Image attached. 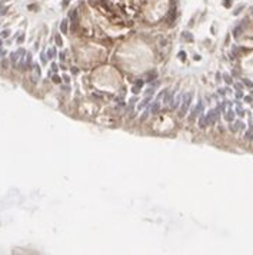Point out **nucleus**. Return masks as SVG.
I'll return each mask as SVG.
<instances>
[{
  "mask_svg": "<svg viewBox=\"0 0 253 255\" xmlns=\"http://www.w3.org/2000/svg\"><path fill=\"white\" fill-rule=\"evenodd\" d=\"M54 40H56V43H57V46H62V44H63V42H62V37H60V35H56V36H54Z\"/></svg>",
  "mask_w": 253,
  "mask_h": 255,
  "instance_id": "obj_21",
  "label": "nucleus"
},
{
  "mask_svg": "<svg viewBox=\"0 0 253 255\" xmlns=\"http://www.w3.org/2000/svg\"><path fill=\"white\" fill-rule=\"evenodd\" d=\"M223 79H224V82H226L227 85H232V83H233V80H232V78H230V75H227V73H224V75H223Z\"/></svg>",
  "mask_w": 253,
  "mask_h": 255,
  "instance_id": "obj_18",
  "label": "nucleus"
},
{
  "mask_svg": "<svg viewBox=\"0 0 253 255\" xmlns=\"http://www.w3.org/2000/svg\"><path fill=\"white\" fill-rule=\"evenodd\" d=\"M242 98H245L243 92H242V90H238V92H236V99H242Z\"/></svg>",
  "mask_w": 253,
  "mask_h": 255,
  "instance_id": "obj_27",
  "label": "nucleus"
},
{
  "mask_svg": "<svg viewBox=\"0 0 253 255\" xmlns=\"http://www.w3.org/2000/svg\"><path fill=\"white\" fill-rule=\"evenodd\" d=\"M39 78H40V67H39V65H35L33 66V82L36 83Z\"/></svg>",
  "mask_w": 253,
  "mask_h": 255,
  "instance_id": "obj_6",
  "label": "nucleus"
},
{
  "mask_svg": "<svg viewBox=\"0 0 253 255\" xmlns=\"http://www.w3.org/2000/svg\"><path fill=\"white\" fill-rule=\"evenodd\" d=\"M236 128H238V131H245V128H246V125L242 122V120H236Z\"/></svg>",
  "mask_w": 253,
  "mask_h": 255,
  "instance_id": "obj_14",
  "label": "nucleus"
},
{
  "mask_svg": "<svg viewBox=\"0 0 253 255\" xmlns=\"http://www.w3.org/2000/svg\"><path fill=\"white\" fill-rule=\"evenodd\" d=\"M149 113H150V109H146L145 112H143V115H142V120H145L146 118L149 116Z\"/></svg>",
  "mask_w": 253,
  "mask_h": 255,
  "instance_id": "obj_24",
  "label": "nucleus"
},
{
  "mask_svg": "<svg viewBox=\"0 0 253 255\" xmlns=\"http://www.w3.org/2000/svg\"><path fill=\"white\" fill-rule=\"evenodd\" d=\"M136 102H138V96L135 95L133 98H132L130 101H129V105H127V108H126V110L127 112H130V110H133V108H135V105H136Z\"/></svg>",
  "mask_w": 253,
  "mask_h": 255,
  "instance_id": "obj_9",
  "label": "nucleus"
},
{
  "mask_svg": "<svg viewBox=\"0 0 253 255\" xmlns=\"http://www.w3.org/2000/svg\"><path fill=\"white\" fill-rule=\"evenodd\" d=\"M23 40H24V36H23V35H22V36H19V39H17V42H19V43H22Z\"/></svg>",
  "mask_w": 253,
  "mask_h": 255,
  "instance_id": "obj_37",
  "label": "nucleus"
},
{
  "mask_svg": "<svg viewBox=\"0 0 253 255\" xmlns=\"http://www.w3.org/2000/svg\"><path fill=\"white\" fill-rule=\"evenodd\" d=\"M245 113L246 112L242 109V106H236V115H238V116H240V118L245 116Z\"/></svg>",
  "mask_w": 253,
  "mask_h": 255,
  "instance_id": "obj_17",
  "label": "nucleus"
},
{
  "mask_svg": "<svg viewBox=\"0 0 253 255\" xmlns=\"http://www.w3.org/2000/svg\"><path fill=\"white\" fill-rule=\"evenodd\" d=\"M183 37H185L186 40H193V36L189 35V32H183Z\"/></svg>",
  "mask_w": 253,
  "mask_h": 255,
  "instance_id": "obj_22",
  "label": "nucleus"
},
{
  "mask_svg": "<svg viewBox=\"0 0 253 255\" xmlns=\"http://www.w3.org/2000/svg\"><path fill=\"white\" fill-rule=\"evenodd\" d=\"M53 82H54V83H60V78H59L57 75H54V76H53Z\"/></svg>",
  "mask_w": 253,
  "mask_h": 255,
  "instance_id": "obj_31",
  "label": "nucleus"
},
{
  "mask_svg": "<svg viewBox=\"0 0 253 255\" xmlns=\"http://www.w3.org/2000/svg\"><path fill=\"white\" fill-rule=\"evenodd\" d=\"M40 60H42L43 63H46V62H47V55H46V53H42V55H40Z\"/></svg>",
  "mask_w": 253,
  "mask_h": 255,
  "instance_id": "obj_26",
  "label": "nucleus"
},
{
  "mask_svg": "<svg viewBox=\"0 0 253 255\" xmlns=\"http://www.w3.org/2000/svg\"><path fill=\"white\" fill-rule=\"evenodd\" d=\"M46 55H47V59H53L54 56H56V49H53V47H51V49H49Z\"/></svg>",
  "mask_w": 253,
  "mask_h": 255,
  "instance_id": "obj_16",
  "label": "nucleus"
},
{
  "mask_svg": "<svg viewBox=\"0 0 253 255\" xmlns=\"http://www.w3.org/2000/svg\"><path fill=\"white\" fill-rule=\"evenodd\" d=\"M229 131L233 132V133H236V132H238V128H236V125H232V122H230V125H229Z\"/></svg>",
  "mask_w": 253,
  "mask_h": 255,
  "instance_id": "obj_23",
  "label": "nucleus"
},
{
  "mask_svg": "<svg viewBox=\"0 0 253 255\" xmlns=\"http://www.w3.org/2000/svg\"><path fill=\"white\" fill-rule=\"evenodd\" d=\"M243 99H245L246 102H249V103L252 102V96H245V98H243Z\"/></svg>",
  "mask_w": 253,
  "mask_h": 255,
  "instance_id": "obj_35",
  "label": "nucleus"
},
{
  "mask_svg": "<svg viewBox=\"0 0 253 255\" xmlns=\"http://www.w3.org/2000/svg\"><path fill=\"white\" fill-rule=\"evenodd\" d=\"M245 139H246V140H253V131H252V129L246 131V133H245Z\"/></svg>",
  "mask_w": 253,
  "mask_h": 255,
  "instance_id": "obj_15",
  "label": "nucleus"
},
{
  "mask_svg": "<svg viewBox=\"0 0 253 255\" xmlns=\"http://www.w3.org/2000/svg\"><path fill=\"white\" fill-rule=\"evenodd\" d=\"M182 101H183V96H177V98L174 99L173 102H172L170 108H172V109H176V108H177V106H179V105L182 103Z\"/></svg>",
  "mask_w": 253,
  "mask_h": 255,
  "instance_id": "obj_10",
  "label": "nucleus"
},
{
  "mask_svg": "<svg viewBox=\"0 0 253 255\" xmlns=\"http://www.w3.org/2000/svg\"><path fill=\"white\" fill-rule=\"evenodd\" d=\"M242 30H243V23L235 27V30H233V36H235V37H239V36H240V33H242Z\"/></svg>",
  "mask_w": 253,
  "mask_h": 255,
  "instance_id": "obj_11",
  "label": "nucleus"
},
{
  "mask_svg": "<svg viewBox=\"0 0 253 255\" xmlns=\"http://www.w3.org/2000/svg\"><path fill=\"white\" fill-rule=\"evenodd\" d=\"M69 17H70L72 23L77 22V10H76V9H74V10H72V12H70V15H69Z\"/></svg>",
  "mask_w": 253,
  "mask_h": 255,
  "instance_id": "obj_13",
  "label": "nucleus"
},
{
  "mask_svg": "<svg viewBox=\"0 0 253 255\" xmlns=\"http://www.w3.org/2000/svg\"><path fill=\"white\" fill-rule=\"evenodd\" d=\"M235 88H236V90H242L243 89V85L242 83H235Z\"/></svg>",
  "mask_w": 253,
  "mask_h": 255,
  "instance_id": "obj_29",
  "label": "nucleus"
},
{
  "mask_svg": "<svg viewBox=\"0 0 253 255\" xmlns=\"http://www.w3.org/2000/svg\"><path fill=\"white\" fill-rule=\"evenodd\" d=\"M147 78H149V79H146V80H147V82H150V80H153L154 78H157V75H156L154 72H150L149 75H147Z\"/></svg>",
  "mask_w": 253,
  "mask_h": 255,
  "instance_id": "obj_20",
  "label": "nucleus"
},
{
  "mask_svg": "<svg viewBox=\"0 0 253 255\" xmlns=\"http://www.w3.org/2000/svg\"><path fill=\"white\" fill-rule=\"evenodd\" d=\"M243 83H245L246 86H249V88H253V82H250V80L243 79Z\"/></svg>",
  "mask_w": 253,
  "mask_h": 255,
  "instance_id": "obj_25",
  "label": "nucleus"
},
{
  "mask_svg": "<svg viewBox=\"0 0 253 255\" xmlns=\"http://www.w3.org/2000/svg\"><path fill=\"white\" fill-rule=\"evenodd\" d=\"M223 6L224 7H230L232 6V0H223Z\"/></svg>",
  "mask_w": 253,
  "mask_h": 255,
  "instance_id": "obj_28",
  "label": "nucleus"
},
{
  "mask_svg": "<svg viewBox=\"0 0 253 255\" xmlns=\"http://www.w3.org/2000/svg\"><path fill=\"white\" fill-rule=\"evenodd\" d=\"M249 125H250V126H249V129H252V131H253V120H250V122H249Z\"/></svg>",
  "mask_w": 253,
  "mask_h": 255,
  "instance_id": "obj_39",
  "label": "nucleus"
},
{
  "mask_svg": "<svg viewBox=\"0 0 253 255\" xmlns=\"http://www.w3.org/2000/svg\"><path fill=\"white\" fill-rule=\"evenodd\" d=\"M99 0H89V3L92 4V6H96V3H97Z\"/></svg>",
  "mask_w": 253,
  "mask_h": 255,
  "instance_id": "obj_36",
  "label": "nucleus"
},
{
  "mask_svg": "<svg viewBox=\"0 0 253 255\" xmlns=\"http://www.w3.org/2000/svg\"><path fill=\"white\" fill-rule=\"evenodd\" d=\"M159 110H160V102L159 101H154V102L152 103V106H150V113L156 115Z\"/></svg>",
  "mask_w": 253,
  "mask_h": 255,
  "instance_id": "obj_7",
  "label": "nucleus"
},
{
  "mask_svg": "<svg viewBox=\"0 0 253 255\" xmlns=\"http://www.w3.org/2000/svg\"><path fill=\"white\" fill-rule=\"evenodd\" d=\"M150 101H152V96H145V99L142 101V103L139 105V109H143V108H147L150 105Z\"/></svg>",
  "mask_w": 253,
  "mask_h": 255,
  "instance_id": "obj_8",
  "label": "nucleus"
},
{
  "mask_svg": "<svg viewBox=\"0 0 253 255\" xmlns=\"http://www.w3.org/2000/svg\"><path fill=\"white\" fill-rule=\"evenodd\" d=\"M235 116H236V113H235V110H232V109H229L227 112H224V119L230 123V122H233L235 120Z\"/></svg>",
  "mask_w": 253,
  "mask_h": 255,
  "instance_id": "obj_5",
  "label": "nucleus"
},
{
  "mask_svg": "<svg viewBox=\"0 0 253 255\" xmlns=\"http://www.w3.org/2000/svg\"><path fill=\"white\" fill-rule=\"evenodd\" d=\"M226 92H227V89H219V95L220 96H224L226 95Z\"/></svg>",
  "mask_w": 253,
  "mask_h": 255,
  "instance_id": "obj_30",
  "label": "nucleus"
},
{
  "mask_svg": "<svg viewBox=\"0 0 253 255\" xmlns=\"http://www.w3.org/2000/svg\"><path fill=\"white\" fill-rule=\"evenodd\" d=\"M143 85H145V82H143L142 79L136 80V82H135V85H133V88H132V92H133L135 95H138L139 92L142 90V88H143Z\"/></svg>",
  "mask_w": 253,
  "mask_h": 255,
  "instance_id": "obj_3",
  "label": "nucleus"
},
{
  "mask_svg": "<svg viewBox=\"0 0 253 255\" xmlns=\"http://www.w3.org/2000/svg\"><path fill=\"white\" fill-rule=\"evenodd\" d=\"M65 56L66 53H60V60H65Z\"/></svg>",
  "mask_w": 253,
  "mask_h": 255,
  "instance_id": "obj_38",
  "label": "nucleus"
},
{
  "mask_svg": "<svg viewBox=\"0 0 253 255\" xmlns=\"http://www.w3.org/2000/svg\"><path fill=\"white\" fill-rule=\"evenodd\" d=\"M57 65H56V63H51V70H53V72H57Z\"/></svg>",
  "mask_w": 253,
  "mask_h": 255,
  "instance_id": "obj_32",
  "label": "nucleus"
},
{
  "mask_svg": "<svg viewBox=\"0 0 253 255\" xmlns=\"http://www.w3.org/2000/svg\"><path fill=\"white\" fill-rule=\"evenodd\" d=\"M179 56H180L182 60H185V59H186V53H185V52H180V53H179Z\"/></svg>",
  "mask_w": 253,
  "mask_h": 255,
  "instance_id": "obj_33",
  "label": "nucleus"
},
{
  "mask_svg": "<svg viewBox=\"0 0 253 255\" xmlns=\"http://www.w3.org/2000/svg\"><path fill=\"white\" fill-rule=\"evenodd\" d=\"M63 79H65V82H67V83H69V80H70V79H69V76H65Z\"/></svg>",
  "mask_w": 253,
  "mask_h": 255,
  "instance_id": "obj_40",
  "label": "nucleus"
},
{
  "mask_svg": "<svg viewBox=\"0 0 253 255\" xmlns=\"http://www.w3.org/2000/svg\"><path fill=\"white\" fill-rule=\"evenodd\" d=\"M190 103H192V93H186V95H183L182 106H180V110H179V116L180 118H183L186 113H188L189 108H190Z\"/></svg>",
  "mask_w": 253,
  "mask_h": 255,
  "instance_id": "obj_1",
  "label": "nucleus"
},
{
  "mask_svg": "<svg viewBox=\"0 0 253 255\" xmlns=\"http://www.w3.org/2000/svg\"><path fill=\"white\" fill-rule=\"evenodd\" d=\"M67 29H69V26H67V20H62V23H60V32H62V33H67Z\"/></svg>",
  "mask_w": 253,
  "mask_h": 255,
  "instance_id": "obj_12",
  "label": "nucleus"
},
{
  "mask_svg": "<svg viewBox=\"0 0 253 255\" xmlns=\"http://www.w3.org/2000/svg\"><path fill=\"white\" fill-rule=\"evenodd\" d=\"M9 33H10L9 30H4V32H1V36H3V37H7V36H9Z\"/></svg>",
  "mask_w": 253,
  "mask_h": 255,
  "instance_id": "obj_34",
  "label": "nucleus"
},
{
  "mask_svg": "<svg viewBox=\"0 0 253 255\" xmlns=\"http://www.w3.org/2000/svg\"><path fill=\"white\" fill-rule=\"evenodd\" d=\"M0 47H1V40H0Z\"/></svg>",
  "mask_w": 253,
  "mask_h": 255,
  "instance_id": "obj_41",
  "label": "nucleus"
},
{
  "mask_svg": "<svg viewBox=\"0 0 253 255\" xmlns=\"http://www.w3.org/2000/svg\"><path fill=\"white\" fill-rule=\"evenodd\" d=\"M203 113V101L202 99H199V102H197V105L195 106V109L192 110V113H190V116H189V120L192 122V120H195L197 116H200Z\"/></svg>",
  "mask_w": 253,
  "mask_h": 255,
  "instance_id": "obj_2",
  "label": "nucleus"
},
{
  "mask_svg": "<svg viewBox=\"0 0 253 255\" xmlns=\"http://www.w3.org/2000/svg\"><path fill=\"white\" fill-rule=\"evenodd\" d=\"M166 93H167V89H165V90H160V93L156 96V101H159V102H160V99H163Z\"/></svg>",
  "mask_w": 253,
  "mask_h": 255,
  "instance_id": "obj_19",
  "label": "nucleus"
},
{
  "mask_svg": "<svg viewBox=\"0 0 253 255\" xmlns=\"http://www.w3.org/2000/svg\"><path fill=\"white\" fill-rule=\"evenodd\" d=\"M209 126V123H207V118H206V115H200L199 116V128L200 129H204V128H207Z\"/></svg>",
  "mask_w": 253,
  "mask_h": 255,
  "instance_id": "obj_4",
  "label": "nucleus"
}]
</instances>
